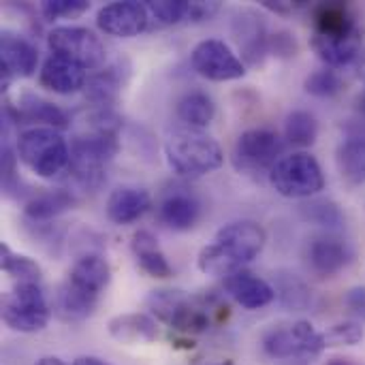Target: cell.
<instances>
[{"mask_svg":"<svg viewBox=\"0 0 365 365\" xmlns=\"http://www.w3.org/2000/svg\"><path fill=\"white\" fill-rule=\"evenodd\" d=\"M150 207H152L150 192L137 186H120L111 190L105 203L107 218L113 225H130L139 220Z\"/></svg>","mask_w":365,"mask_h":365,"instance_id":"18","label":"cell"},{"mask_svg":"<svg viewBox=\"0 0 365 365\" xmlns=\"http://www.w3.org/2000/svg\"><path fill=\"white\" fill-rule=\"evenodd\" d=\"M158 218L173 231H188L201 218V203L192 192L171 190L158 203Z\"/></svg>","mask_w":365,"mask_h":365,"instance_id":"19","label":"cell"},{"mask_svg":"<svg viewBox=\"0 0 365 365\" xmlns=\"http://www.w3.org/2000/svg\"><path fill=\"white\" fill-rule=\"evenodd\" d=\"M272 47L278 56H295L297 53V43L293 38V34L289 32H278L272 38Z\"/></svg>","mask_w":365,"mask_h":365,"instance_id":"38","label":"cell"},{"mask_svg":"<svg viewBox=\"0 0 365 365\" xmlns=\"http://www.w3.org/2000/svg\"><path fill=\"white\" fill-rule=\"evenodd\" d=\"M96 302H98V297L90 295V293H83L81 289L73 287L71 282H64L60 287V293H58V312L64 319L81 321V319H86V317H90L94 312Z\"/></svg>","mask_w":365,"mask_h":365,"instance_id":"27","label":"cell"},{"mask_svg":"<svg viewBox=\"0 0 365 365\" xmlns=\"http://www.w3.org/2000/svg\"><path fill=\"white\" fill-rule=\"evenodd\" d=\"M118 139L111 130L101 128L90 135L77 137L71 143V173L86 186H96L105 167L118 154Z\"/></svg>","mask_w":365,"mask_h":365,"instance_id":"6","label":"cell"},{"mask_svg":"<svg viewBox=\"0 0 365 365\" xmlns=\"http://www.w3.org/2000/svg\"><path fill=\"white\" fill-rule=\"evenodd\" d=\"M150 24V13L145 4L124 0V2H109L96 15V26L118 38H130L141 34Z\"/></svg>","mask_w":365,"mask_h":365,"instance_id":"13","label":"cell"},{"mask_svg":"<svg viewBox=\"0 0 365 365\" xmlns=\"http://www.w3.org/2000/svg\"><path fill=\"white\" fill-rule=\"evenodd\" d=\"M36 365H66L64 361H60L58 357H45V359H41Z\"/></svg>","mask_w":365,"mask_h":365,"instance_id":"40","label":"cell"},{"mask_svg":"<svg viewBox=\"0 0 365 365\" xmlns=\"http://www.w3.org/2000/svg\"><path fill=\"white\" fill-rule=\"evenodd\" d=\"M327 365H353L351 361H346V359H331Z\"/></svg>","mask_w":365,"mask_h":365,"instance_id":"41","label":"cell"},{"mask_svg":"<svg viewBox=\"0 0 365 365\" xmlns=\"http://www.w3.org/2000/svg\"><path fill=\"white\" fill-rule=\"evenodd\" d=\"M130 248H133V255L139 263V267L152 276V278H171L173 276V267L169 265L163 248L158 246V240L150 233V231H137L133 235V242H130Z\"/></svg>","mask_w":365,"mask_h":365,"instance_id":"21","label":"cell"},{"mask_svg":"<svg viewBox=\"0 0 365 365\" xmlns=\"http://www.w3.org/2000/svg\"><path fill=\"white\" fill-rule=\"evenodd\" d=\"M263 349L269 357L276 359H295V357H314L327 349L325 334H319L312 323L297 321L291 325L276 327L265 334Z\"/></svg>","mask_w":365,"mask_h":365,"instance_id":"9","label":"cell"},{"mask_svg":"<svg viewBox=\"0 0 365 365\" xmlns=\"http://www.w3.org/2000/svg\"><path fill=\"white\" fill-rule=\"evenodd\" d=\"M75 365H105L101 359H96V357H81V359H77Z\"/></svg>","mask_w":365,"mask_h":365,"instance_id":"39","label":"cell"},{"mask_svg":"<svg viewBox=\"0 0 365 365\" xmlns=\"http://www.w3.org/2000/svg\"><path fill=\"white\" fill-rule=\"evenodd\" d=\"M17 158L34 175L51 180L71 163V148L60 130L32 126L17 137Z\"/></svg>","mask_w":365,"mask_h":365,"instance_id":"4","label":"cell"},{"mask_svg":"<svg viewBox=\"0 0 365 365\" xmlns=\"http://www.w3.org/2000/svg\"><path fill=\"white\" fill-rule=\"evenodd\" d=\"M364 327L359 323H340L325 334L327 346H353L364 340Z\"/></svg>","mask_w":365,"mask_h":365,"instance_id":"34","label":"cell"},{"mask_svg":"<svg viewBox=\"0 0 365 365\" xmlns=\"http://www.w3.org/2000/svg\"><path fill=\"white\" fill-rule=\"evenodd\" d=\"M90 9L88 0H45L41 2L38 11L43 13V17L47 19H71V17H79L81 13H86Z\"/></svg>","mask_w":365,"mask_h":365,"instance_id":"33","label":"cell"},{"mask_svg":"<svg viewBox=\"0 0 365 365\" xmlns=\"http://www.w3.org/2000/svg\"><path fill=\"white\" fill-rule=\"evenodd\" d=\"M312 47L331 68L349 66L361 56V32L342 4H323L314 15Z\"/></svg>","mask_w":365,"mask_h":365,"instance_id":"2","label":"cell"},{"mask_svg":"<svg viewBox=\"0 0 365 365\" xmlns=\"http://www.w3.org/2000/svg\"><path fill=\"white\" fill-rule=\"evenodd\" d=\"M306 214H308V218H312V220H317L319 225H325V227H336V225L342 222L340 210L334 203H327V201L310 203L306 207Z\"/></svg>","mask_w":365,"mask_h":365,"instance_id":"36","label":"cell"},{"mask_svg":"<svg viewBox=\"0 0 365 365\" xmlns=\"http://www.w3.org/2000/svg\"><path fill=\"white\" fill-rule=\"evenodd\" d=\"M284 141L269 128H252L237 137L233 148V163L240 171H263L274 169L282 158Z\"/></svg>","mask_w":365,"mask_h":365,"instance_id":"11","label":"cell"},{"mask_svg":"<svg viewBox=\"0 0 365 365\" xmlns=\"http://www.w3.org/2000/svg\"><path fill=\"white\" fill-rule=\"evenodd\" d=\"M344 304H346V308H349L357 319L365 321V287H355V289H351V291L344 295Z\"/></svg>","mask_w":365,"mask_h":365,"instance_id":"37","label":"cell"},{"mask_svg":"<svg viewBox=\"0 0 365 365\" xmlns=\"http://www.w3.org/2000/svg\"><path fill=\"white\" fill-rule=\"evenodd\" d=\"M145 306L160 323L182 334H203L210 327L207 312L197 306L184 291H152L145 299Z\"/></svg>","mask_w":365,"mask_h":365,"instance_id":"8","label":"cell"},{"mask_svg":"<svg viewBox=\"0 0 365 365\" xmlns=\"http://www.w3.org/2000/svg\"><path fill=\"white\" fill-rule=\"evenodd\" d=\"M192 68L210 81H233L246 75V64L220 38H205L190 53Z\"/></svg>","mask_w":365,"mask_h":365,"instance_id":"12","label":"cell"},{"mask_svg":"<svg viewBox=\"0 0 365 365\" xmlns=\"http://www.w3.org/2000/svg\"><path fill=\"white\" fill-rule=\"evenodd\" d=\"M235 34L240 41V47L244 51V58L250 64H257L261 53L267 49V38H265V26L261 17L252 15L250 11L242 13V17L235 24Z\"/></svg>","mask_w":365,"mask_h":365,"instance_id":"25","label":"cell"},{"mask_svg":"<svg viewBox=\"0 0 365 365\" xmlns=\"http://www.w3.org/2000/svg\"><path fill=\"white\" fill-rule=\"evenodd\" d=\"M109 334L126 344L135 342H154L158 331H156V321L148 314H120L109 321Z\"/></svg>","mask_w":365,"mask_h":365,"instance_id":"22","label":"cell"},{"mask_svg":"<svg viewBox=\"0 0 365 365\" xmlns=\"http://www.w3.org/2000/svg\"><path fill=\"white\" fill-rule=\"evenodd\" d=\"M280 297H282V302H284L289 308H297V310L306 308L308 302H310V293H308L306 284L299 282L297 278H289V280L280 287Z\"/></svg>","mask_w":365,"mask_h":365,"instance_id":"35","label":"cell"},{"mask_svg":"<svg viewBox=\"0 0 365 365\" xmlns=\"http://www.w3.org/2000/svg\"><path fill=\"white\" fill-rule=\"evenodd\" d=\"M109 280H111V269L101 255H83L81 259H77L66 278V282L94 297H98L107 289Z\"/></svg>","mask_w":365,"mask_h":365,"instance_id":"20","label":"cell"},{"mask_svg":"<svg viewBox=\"0 0 365 365\" xmlns=\"http://www.w3.org/2000/svg\"><path fill=\"white\" fill-rule=\"evenodd\" d=\"M175 113L186 126H190V130H201L214 120L216 105L210 94H205L201 90H192V92H186L178 101Z\"/></svg>","mask_w":365,"mask_h":365,"instance_id":"24","label":"cell"},{"mask_svg":"<svg viewBox=\"0 0 365 365\" xmlns=\"http://www.w3.org/2000/svg\"><path fill=\"white\" fill-rule=\"evenodd\" d=\"M2 321L19 334L41 331L49 321V306L38 282H17L2 299Z\"/></svg>","mask_w":365,"mask_h":365,"instance_id":"7","label":"cell"},{"mask_svg":"<svg viewBox=\"0 0 365 365\" xmlns=\"http://www.w3.org/2000/svg\"><path fill=\"white\" fill-rule=\"evenodd\" d=\"M38 81L56 94H73L88 86V73L79 64L51 53L41 66Z\"/></svg>","mask_w":365,"mask_h":365,"instance_id":"16","label":"cell"},{"mask_svg":"<svg viewBox=\"0 0 365 365\" xmlns=\"http://www.w3.org/2000/svg\"><path fill=\"white\" fill-rule=\"evenodd\" d=\"M148 13L152 19H156L163 26L178 24L182 19L190 17V2L186 0H158V2H148L145 4Z\"/></svg>","mask_w":365,"mask_h":365,"instance_id":"31","label":"cell"},{"mask_svg":"<svg viewBox=\"0 0 365 365\" xmlns=\"http://www.w3.org/2000/svg\"><path fill=\"white\" fill-rule=\"evenodd\" d=\"M0 267L9 276H13L17 282H38L41 280V267L32 259L11 252L9 246H4V244L0 246Z\"/></svg>","mask_w":365,"mask_h":365,"instance_id":"30","label":"cell"},{"mask_svg":"<svg viewBox=\"0 0 365 365\" xmlns=\"http://www.w3.org/2000/svg\"><path fill=\"white\" fill-rule=\"evenodd\" d=\"M49 49L56 56H62L81 68H98L105 62L103 41L88 28L81 26H58L47 36Z\"/></svg>","mask_w":365,"mask_h":365,"instance_id":"10","label":"cell"},{"mask_svg":"<svg viewBox=\"0 0 365 365\" xmlns=\"http://www.w3.org/2000/svg\"><path fill=\"white\" fill-rule=\"evenodd\" d=\"M284 137L297 145V148H308L317 141L319 137V122L310 111L295 109L287 115L284 122Z\"/></svg>","mask_w":365,"mask_h":365,"instance_id":"29","label":"cell"},{"mask_svg":"<svg viewBox=\"0 0 365 365\" xmlns=\"http://www.w3.org/2000/svg\"><path fill=\"white\" fill-rule=\"evenodd\" d=\"M306 92L312 94V96H321V98H327V96H336L338 92H342L344 83H342V77L331 71V68H321V71H314L312 75L306 77Z\"/></svg>","mask_w":365,"mask_h":365,"instance_id":"32","label":"cell"},{"mask_svg":"<svg viewBox=\"0 0 365 365\" xmlns=\"http://www.w3.org/2000/svg\"><path fill=\"white\" fill-rule=\"evenodd\" d=\"M306 259L317 276L329 278L342 272L351 263V248L346 242L334 235H319L308 242Z\"/></svg>","mask_w":365,"mask_h":365,"instance_id":"15","label":"cell"},{"mask_svg":"<svg viewBox=\"0 0 365 365\" xmlns=\"http://www.w3.org/2000/svg\"><path fill=\"white\" fill-rule=\"evenodd\" d=\"M75 199L71 192L66 190H49L43 192L38 197H34L28 205H26V216L32 220H49L60 216L62 212H66L68 207H73Z\"/></svg>","mask_w":365,"mask_h":365,"instance_id":"28","label":"cell"},{"mask_svg":"<svg viewBox=\"0 0 365 365\" xmlns=\"http://www.w3.org/2000/svg\"><path fill=\"white\" fill-rule=\"evenodd\" d=\"M225 289L246 310L265 308L276 299L274 287L267 280H263L257 274L246 272V269H240L233 276L225 278Z\"/></svg>","mask_w":365,"mask_h":365,"instance_id":"17","label":"cell"},{"mask_svg":"<svg viewBox=\"0 0 365 365\" xmlns=\"http://www.w3.org/2000/svg\"><path fill=\"white\" fill-rule=\"evenodd\" d=\"M267 242L265 229L250 220H240L222 227L212 244H207L197 259V265L207 276H233L242 265L257 259Z\"/></svg>","mask_w":365,"mask_h":365,"instance_id":"1","label":"cell"},{"mask_svg":"<svg viewBox=\"0 0 365 365\" xmlns=\"http://www.w3.org/2000/svg\"><path fill=\"white\" fill-rule=\"evenodd\" d=\"M338 169L351 184H365V139L351 137L340 143L336 152Z\"/></svg>","mask_w":365,"mask_h":365,"instance_id":"26","label":"cell"},{"mask_svg":"<svg viewBox=\"0 0 365 365\" xmlns=\"http://www.w3.org/2000/svg\"><path fill=\"white\" fill-rule=\"evenodd\" d=\"M0 66L4 83L11 77H32L38 66V49L26 36L4 30L0 36Z\"/></svg>","mask_w":365,"mask_h":365,"instance_id":"14","label":"cell"},{"mask_svg":"<svg viewBox=\"0 0 365 365\" xmlns=\"http://www.w3.org/2000/svg\"><path fill=\"white\" fill-rule=\"evenodd\" d=\"M359 75L365 79V60H361V73H359Z\"/></svg>","mask_w":365,"mask_h":365,"instance_id":"42","label":"cell"},{"mask_svg":"<svg viewBox=\"0 0 365 365\" xmlns=\"http://www.w3.org/2000/svg\"><path fill=\"white\" fill-rule=\"evenodd\" d=\"M17 111L24 120L34 124H45L47 128H66L68 115L53 103L36 96V94H21L17 98Z\"/></svg>","mask_w":365,"mask_h":365,"instance_id":"23","label":"cell"},{"mask_svg":"<svg viewBox=\"0 0 365 365\" xmlns=\"http://www.w3.org/2000/svg\"><path fill=\"white\" fill-rule=\"evenodd\" d=\"M165 158L173 173L182 178L207 175L222 167L220 143L201 130H178L165 141Z\"/></svg>","mask_w":365,"mask_h":365,"instance_id":"3","label":"cell"},{"mask_svg":"<svg viewBox=\"0 0 365 365\" xmlns=\"http://www.w3.org/2000/svg\"><path fill=\"white\" fill-rule=\"evenodd\" d=\"M269 184L287 199H308L325 188V175L312 154L293 152L282 156L269 171Z\"/></svg>","mask_w":365,"mask_h":365,"instance_id":"5","label":"cell"}]
</instances>
